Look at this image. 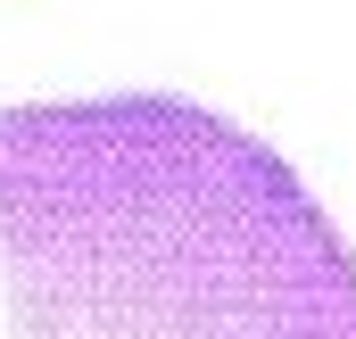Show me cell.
Returning a JSON list of instances; mask_svg holds the SVG:
<instances>
[{
    "label": "cell",
    "instance_id": "obj_1",
    "mask_svg": "<svg viewBox=\"0 0 356 339\" xmlns=\"http://www.w3.org/2000/svg\"><path fill=\"white\" fill-rule=\"evenodd\" d=\"M17 339H356V256L257 133L166 91L0 108Z\"/></svg>",
    "mask_w": 356,
    "mask_h": 339
}]
</instances>
